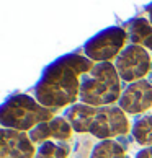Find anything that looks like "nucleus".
Segmentation results:
<instances>
[{
	"label": "nucleus",
	"instance_id": "nucleus-5",
	"mask_svg": "<svg viewBox=\"0 0 152 158\" xmlns=\"http://www.w3.org/2000/svg\"><path fill=\"white\" fill-rule=\"evenodd\" d=\"M128 33L121 26H108L92 36L84 44V56L92 62L102 64L116 59L121 51L126 48Z\"/></svg>",
	"mask_w": 152,
	"mask_h": 158
},
{
	"label": "nucleus",
	"instance_id": "nucleus-12",
	"mask_svg": "<svg viewBox=\"0 0 152 158\" xmlns=\"http://www.w3.org/2000/svg\"><path fill=\"white\" fill-rule=\"evenodd\" d=\"M89 158H129L118 140H100L93 145Z\"/></svg>",
	"mask_w": 152,
	"mask_h": 158
},
{
	"label": "nucleus",
	"instance_id": "nucleus-1",
	"mask_svg": "<svg viewBox=\"0 0 152 158\" xmlns=\"http://www.w3.org/2000/svg\"><path fill=\"white\" fill-rule=\"evenodd\" d=\"M95 65L89 57L71 52L52 60L34 86V98L46 108L66 109L77 103L82 75Z\"/></svg>",
	"mask_w": 152,
	"mask_h": 158
},
{
	"label": "nucleus",
	"instance_id": "nucleus-9",
	"mask_svg": "<svg viewBox=\"0 0 152 158\" xmlns=\"http://www.w3.org/2000/svg\"><path fill=\"white\" fill-rule=\"evenodd\" d=\"M74 129L69 124V121L64 116H56L54 119H51L48 122H43L28 132L31 142L36 145H41L49 140H59V142H69L72 139Z\"/></svg>",
	"mask_w": 152,
	"mask_h": 158
},
{
	"label": "nucleus",
	"instance_id": "nucleus-10",
	"mask_svg": "<svg viewBox=\"0 0 152 158\" xmlns=\"http://www.w3.org/2000/svg\"><path fill=\"white\" fill-rule=\"evenodd\" d=\"M124 31L128 33L129 44L141 46L145 51L152 54V25L144 16H136L126 23Z\"/></svg>",
	"mask_w": 152,
	"mask_h": 158
},
{
	"label": "nucleus",
	"instance_id": "nucleus-2",
	"mask_svg": "<svg viewBox=\"0 0 152 158\" xmlns=\"http://www.w3.org/2000/svg\"><path fill=\"white\" fill-rule=\"evenodd\" d=\"M64 118L77 134H90L100 140H111L115 137L126 135L131 131V124L126 113L118 104L113 106H89L75 103L64 109Z\"/></svg>",
	"mask_w": 152,
	"mask_h": 158
},
{
	"label": "nucleus",
	"instance_id": "nucleus-3",
	"mask_svg": "<svg viewBox=\"0 0 152 158\" xmlns=\"http://www.w3.org/2000/svg\"><path fill=\"white\" fill-rule=\"evenodd\" d=\"M123 95L121 78L113 62L95 64L90 72L82 75L79 103L89 106H113Z\"/></svg>",
	"mask_w": 152,
	"mask_h": 158
},
{
	"label": "nucleus",
	"instance_id": "nucleus-4",
	"mask_svg": "<svg viewBox=\"0 0 152 158\" xmlns=\"http://www.w3.org/2000/svg\"><path fill=\"white\" fill-rule=\"evenodd\" d=\"M59 109L43 106L36 98L25 93L10 96L0 106V124L13 131L30 132L36 126L56 118Z\"/></svg>",
	"mask_w": 152,
	"mask_h": 158
},
{
	"label": "nucleus",
	"instance_id": "nucleus-15",
	"mask_svg": "<svg viewBox=\"0 0 152 158\" xmlns=\"http://www.w3.org/2000/svg\"><path fill=\"white\" fill-rule=\"evenodd\" d=\"M145 13H147V20L150 21V25H152V2L145 5Z\"/></svg>",
	"mask_w": 152,
	"mask_h": 158
},
{
	"label": "nucleus",
	"instance_id": "nucleus-7",
	"mask_svg": "<svg viewBox=\"0 0 152 158\" xmlns=\"http://www.w3.org/2000/svg\"><path fill=\"white\" fill-rule=\"evenodd\" d=\"M118 106L131 116H141L152 108V83L149 80H139L129 83L123 90Z\"/></svg>",
	"mask_w": 152,
	"mask_h": 158
},
{
	"label": "nucleus",
	"instance_id": "nucleus-6",
	"mask_svg": "<svg viewBox=\"0 0 152 158\" xmlns=\"http://www.w3.org/2000/svg\"><path fill=\"white\" fill-rule=\"evenodd\" d=\"M113 64L119 78L129 85L139 80H145V75L149 73L152 65V59L144 48L136 44H128Z\"/></svg>",
	"mask_w": 152,
	"mask_h": 158
},
{
	"label": "nucleus",
	"instance_id": "nucleus-13",
	"mask_svg": "<svg viewBox=\"0 0 152 158\" xmlns=\"http://www.w3.org/2000/svg\"><path fill=\"white\" fill-rule=\"evenodd\" d=\"M71 150L64 142H44L36 147V153L33 158H69Z\"/></svg>",
	"mask_w": 152,
	"mask_h": 158
},
{
	"label": "nucleus",
	"instance_id": "nucleus-14",
	"mask_svg": "<svg viewBox=\"0 0 152 158\" xmlns=\"http://www.w3.org/2000/svg\"><path fill=\"white\" fill-rule=\"evenodd\" d=\"M134 158H152V148H141Z\"/></svg>",
	"mask_w": 152,
	"mask_h": 158
},
{
	"label": "nucleus",
	"instance_id": "nucleus-11",
	"mask_svg": "<svg viewBox=\"0 0 152 158\" xmlns=\"http://www.w3.org/2000/svg\"><path fill=\"white\" fill-rule=\"evenodd\" d=\"M131 135L142 148H152V114H141L132 121Z\"/></svg>",
	"mask_w": 152,
	"mask_h": 158
},
{
	"label": "nucleus",
	"instance_id": "nucleus-8",
	"mask_svg": "<svg viewBox=\"0 0 152 158\" xmlns=\"http://www.w3.org/2000/svg\"><path fill=\"white\" fill-rule=\"evenodd\" d=\"M36 145L28 132L2 127L0 131V158H33Z\"/></svg>",
	"mask_w": 152,
	"mask_h": 158
}]
</instances>
